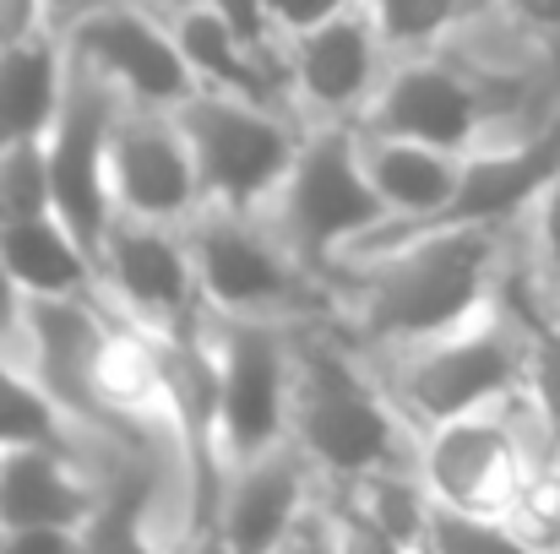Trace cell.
Wrapping results in <instances>:
<instances>
[{
  "label": "cell",
  "instance_id": "8",
  "mask_svg": "<svg viewBox=\"0 0 560 554\" xmlns=\"http://www.w3.org/2000/svg\"><path fill=\"white\" fill-rule=\"evenodd\" d=\"M159 359H164V391H170V424H175L180 462H186V539L190 544H212L223 490H229L212 310L190 316L175 332H159Z\"/></svg>",
  "mask_w": 560,
  "mask_h": 554
},
{
  "label": "cell",
  "instance_id": "12",
  "mask_svg": "<svg viewBox=\"0 0 560 554\" xmlns=\"http://www.w3.org/2000/svg\"><path fill=\"white\" fill-rule=\"evenodd\" d=\"M218 397H223V457L229 473L289 440L294 349L261 316H212Z\"/></svg>",
  "mask_w": 560,
  "mask_h": 554
},
{
  "label": "cell",
  "instance_id": "33",
  "mask_svg": "<svg viewBox=\"0 0 560 554\" xmlns=\"http://www.w3.org/2000/svg\"><path fill=\"white\" fill-rule=\"evenodd\" d=\"M539 245H545V261L560 278V180L539 196Z\"/></svg>",
  "mask_w": 560,
  "mask_h": 554
},
{
  "label": "cell",
  "instance_id": "1",
  "mask_svg": "<svg viewBox=\"0 0 560 554\" xmlns=\"http://www.w3.org/2000/svg\"><path fill=\"white\" fill-rule=\"evenodd\" d=\"M354 332L365 343H435L474 327L506 278V228H435L360 261Z\"/></svg>",
  "mask_w": 560,
  "mask_h": 554
},
{
  "label": "cell",
  "instance_id": "36",
  "mask_svg": "<svg viewBox=\"0 0 560 554\" xmlns=\"http://www.w3.org/2000/svg\"><path fill=\"white\" fill-rule=\"evenodd\" d=\"M82 5H88V0H49L55 16H71V11H82Z\"/></svg>",
  "mask_w": 560,
  "mask_h": 554
},
{
  "label": "cell",
  "instance_id": "35",
  "mask_svg": "<svg viewBox=\"0 0 560 554\" xmlns=\"http://www.w3.org/2000/svg\"><path fill=\"white\" fill-rule=\"evenodd\" d=\"M137 5H148L153 16H175V11H186V5H196V0H137Z\"/></svg>",
  "mask_w": 560,
  "mask_h": 554
},
{
  "label": "cell",
  "instance_id": "7",
  "mask_svg": "<svg viewBox=\"0 0 560 554\" xmlns=\"http://www.w3.org/2000/svg\"><path fill=\"white\" fill-rule=\"evenodd\" d=\"M506 408L452 419V424L419 435V479L430 484L441 511L517 522V506L528 495L534 457H539V429L523 435V424H512Z\"/></svg>",
  "mask_w": 560,
  "mask_h": 554
},
{
  "label": "cell",
  "instance_id": "16",
  "mask_svg": "<svg viewBox=\"0 0 560 554\" xmlns=\"http://www.w3.org/2000/svg\"><path fill=\"white\" fill-rule=\"evenodd\" d=\"M109 180H115L120 212L148 217V223L186 228L207 207L196 153H190V137L175 120V109L120 104L115 131H109Z\"/></svg>",
  "mask_w": 560,
  "mask_h": 554
},
{
  "label": "cell",
  "instance_id": "20",
  "mask_svg": "<svg viewBox=\"0 0 560 554\" xmlns=\"http://www.w3.org/2000/svg\"><path fill=\"white\" fill-rule=\"evenodd\" d=\"M0 261L27 299L38 294H104L98 256L66 228L60 212H27L0 223Z\"/></svg>",
  "mask_w": 560,
  "mask_h": 554
},
{
  "label": "cell",
  "instance_id": "6",
  "mask_svg": "<svg viewBox=\"0 0 560 554\" xmlns=\"http://www.w3.org/2000/svg\"><path fill=\"white\" fill-rule=\"evenodd\" d=\"M175 120L190 137L207 207H223V212L256 217V207L283 190L300 158V137L283 126L278 109L218 93V87H196L175 109Z\"/></svg>",
  "mask_w": 560,
  "mask_h": 554
},
{
  "label": "cell",
  "instance_id": "21",
  "mask_svg": "<svg viewBox=\"0 0 560 554\" xmlns=\"http://www.w3.org/2000/svg\"><path fill=\"white\" fill-rule=\"evenodd\" d=\"M71 82V49L55 33H38L27 44L0 49V148L49 137L66 109Z\"/></svg>",
  "mask_w": 560,
  "mask_h": 554
},
{
  "label": "cell",
  "instance_id": "29",
  "mask_svg": "<svg viewBox=\"0 0 560 554\" xmlns=\"http://www.w3.org/2000/svg\"><path fill=\"white\" fill-rule=\"evenodd\" d=\"M207 5L229 22V33H234L250 55H261L267 66H278V71L289 76V60H278L283 27H278V16H272V5H267V0H207Z\"/></svg>",
  "mask_w": 560,
  "mask_h": 554
},
{
  "label": "cell",
  "instance_id": "23",
  "mask_svg": "<svg viewBox=\"0 0 560 554\" xmlns=\"http://www.w3.org/2000/svg\"><path fill=\"white\" fill-rule=\"evenodd\" d=\"M365 169H371L381 201L392 207V217L413 223L446 207V196L457 190V175H463V153H441L408 137H365Z\"/></svg>",
  "mask_w": 560,
  "mask_h": 554
},
{
  "label": "cell",
  "instance_id": "19",
  "mask_svg": "<svg viewBox=\"0 0 560 554\" xmlns=\"http://www.w3.org/2000/svg\"><path fill=\"white\" fill-rule=\"evenodd\" d=\"M104 316H109V305L98 294H38V299H27L22 332L33 338V375L71 413V424L98 429L104 440H115L109 419L98 413L93 386H88V359H93Z\"/></svg>",
  "mask_w": 560,
  "mask_h": 554
},
{
  "label": "cell",
  "instance_id": "14",
  "mask_svg": "<svg viewBox=\"0 0 560 554\" xmlns=\"http://www.w3.org/2000/svg\"><path fill=\"white\" fill-rule=\"evenodd\" d=\"M98 267H104L109 305L126 310L131 321H142L148 332H175L190 316L207 310L190 239L175 223H148V217L120 212L104 234Z\"/></svg>",
  "mask_w": 560,
  "mask_h": 554
},
{
  "label": "cell",
  "instance_id": "15",
  "mask_svg": "<svg viewBox=\"0 0 560 554\" xmlns=\"http://www.w3.org/2000/svg\"><path fill=\"white\" fill-rule=\"evenodd\" d=\"M66 49L77 60H88L98 76H109L126 104H148V109H180L190 93L201 87L190 71L186 49L175 38V27L153 22L148 5H93L71 22Z\"/></svg>",
  "mask_w": 560,
  "mask_h": 554
},
{
  "label": "cell",
  "instance_id": "26",
  "mask_svg": "<svg viewBox=\"0 0 560 554\" xmlns=\"http://www.w3.org/2000/svg\"><path fill=\"white\" fill-rule=\"evenodd\" d=\"M495 305L528 332V402H534V419L545 429H556L560 424V316L528 310L506 283L495 288Z\"/></svg>",
  "mask_w": 560,
  "mask_h": 554
},
{
  "label": "cell",
  "instance_id": "25",
  "mask_svg": "<svg viewBox=\"0 0 560 554\" xmlns=\"http://www.w3.org/2000/svg\"><path fill=\"white\" fill-rule=\"evenodd\" d=\"M11 446H66L71 451V413L49 397L38 375H22L0 354V451Z\"/></svg>",
  "mask_w": 560,
  "mask_h": 554
},
{
  "label": "cell",
  "instance_id": "4",
  "mask_svg": "<svg viewBox=\"0 0 560 554\" xmlns=\"http://www.w3.org/2000/svg\"><path fill=\"white\" fill-rule=\"evenodd\" d=\"M392 217L381 201L365 148L349 126H322L300 142V158L278 190V239L322 278L338 272L343 250Z\"/></svg>",
  "mask_w": 560,
  "mask_h": 554
},
{
  "label": "cell",
  "instance_id": "13",
  "mask_svg": "<svg viewBox=\"0 0 560 554\" xmlns=\"http://www.w3.org/2000/svg\"><path fill=\"white\" fill-rule=\"evenodd\" d=\"M104 479L66 446L0 451V550H82Z\"/></svg>",
  "mask_w": 560,
  "mask_h": 554
},
{
  "label": "cell",
  "instance_id": "27",
  "mask_svg": "<svg viewBox=\"0 0 560 554\" xmlns=\"http://www.w3.org/2000/svg\"><path fill=\"white\" fill-rule=\"evenodd\" d=\"M365 11L375 16L386 49L413 55L430 49L441 33H452L463 16H474V0H365Z\"/></svg>",
  "mask_w": 560,
  "mask_h": 554
},
{
  "label": "cell",
  "instance_id": "37",
  "mask_svg": "<svg viewBox=\"0 0 560 554\" xmlns=\"http://www.w3.org/2000/svg\"><path fill=\"white\" fill-rule=\"evenodd\" d=\"M0 223H5V201H0Z\"/></svg>",
  "mask_w": 560,
  "mask_h": 554
},
{
  "label": "cell",
  "instance_id": "24",
  "mask_svg": "<svg viewBox=\"0 0 560 554\" xmlns=\"http://www.w3.org/2000/svg\"><path fill=\"white\" fill-rule=\"evenodd\" d=\"M153 495H159V468L148 462V451H126V462L104 473V495H98L82 550H137Z\"/></svg>",
  "mask_w": 560,
  "mask_h": 554
},
{
  "label": "cell",
  "instance_id": "18",
  "mask_svg": "<svg viewBox=\"0 0 560 554\" xmlns=\"http://www.w3.org/2000/svg\"><path fill=\"white\" fill-rule=\"evenodd\" d=\"M381 33L375 16L360 5L338 11L332 22L289 38V87L316 109V115H354L360 104H371L375 76H381Z\"/></svg>",
  "mask_w": 560,
  "mask_h": 554
},
{
  "label": "cell",
  "instance_id": "32",
  "mask_svg": "<svg viewBox=\"0 0 560 554\" xmlns=\"http://www.w3.org/2000/svg\"><path fill=\"white\" fill-rule=\"evenodd\" d=\"M512 11L517 27H528L534 38H560V0H501Z\"/></svg>",
  "mask_w": 560,
  "mask_h": 554
},
{
  "label": "cell",
  "instance_id": "34",
  "mask_svg": "<svg viewBox=\"0 0 560 554\" xmlns=\"http://www.w3.org/2000/svg\"><path fill=\"white\" fill-rule=\"evenodd\" d=\"M22 321H27V294L16 288V278H11L5 261H0V343H5Z\"/></svg>",
  "mask_w": 560,
  "mask_h": 554
},
{
  "label": "cell",
  "instance_id": "9",
  "mask_svg": "<svg viewBox=\"0 0 560 554\" xmlns=\"http://www.w3.org/2000/svg\"><path fill=\"white\" fill-rule=\"evenodd\" d=\"M120 87L98 76L88 60L71 55V82H66V109L55 131L44 137L49 148V207L66 217V228L98 256L109 223L120 217L115 180H109V131L120 115Z\"/></svg>",
  "mask_w": 560,
  "mask_h": 554
},
{
  "label": "cell",
  "instance_id": "22",
  "mask_svg": "<svg viewBox=\"0 0 560 554\" xmlns=\"http://www.w3.org/2000/svg\"><path fill=\"white\" fill-rule=\"evenodd\" d=\"M170 27H175V38H180V49H186V60L201 87H218V93H234V98H250V104H267V109L283 104L289 76L278 66H267L261 55H250L207 0L175 11Z\"/></svg>",
  "mask_w": 560,
  "mask_h": 554
},
{
  "label": "cell",
  "instance_id": "17",
  "mask_svg": "<svg viewBox=\"0 0 560 554\" xmlns=\"http://www.w3.org/2000/svg\"><path fill=\"white\" fill-rule=\"evenodd\" d=\"M311 495H316V462L300 451V440H283L267 457L229 473L212 544L240 554L278 550V544H289V533H294L300 511L311 506Z\"/></svg>",
  "mask_w": 560,
  "mask_h": 554
},
{
  "label": "cell",
  "instance_id": "28",
  "mask_svg": "<svg viewBox=\"0 0 560 554\" xmlns=\"http://www.w3.org/2000/svg\"><path fill=\"white\" fill-rule=\"evenodd\" d=\"M0 201H5V217L55 212L49 207V148H44V137L0 148Z\"/></svg>",
  "mask_w": 560,
  "mask_h": 554
},
{
  "label": "cell",
  "instance_id": "10",
  "mask_svg": "<svg viewBox=\"0 0 560 554\" xmlns=\"http://www.w3.org/2000/svg\"><path fill=\"white\" fill-rule=\"evenodd\" d=\"M560 180V120L545 126L534 142L506 148V153H463V175L457 190L446 196V207H435L430 217H386L365 239H354L343 250V261H375L386 250H397L402 239L435 234V228H506L517 212L539 207V196Z\"/></svg>",
  "mask_w": 560,
  "mask_h": 554
},
{
  "label": "cell",
  "instance_id": "3",
  "mask_svg": "<svg viewBox=\"0 0 560 554\" xmlns=\"http://www.w3.org/2000/svg\"><path fill=\"white\" fill-rule=\"evenodd\" d=\"M392 402L413 435H430L452 419H474L528 397V332L490 305L474 327L419 343V354L392 375Z\"/></svg>",
  "mask_w": 560,
  "mask_h": 554
},
{
  "label": "cell",
  "instance_id": "30",
  "mask_svg": "<svg viewBox=\"0 0 560 554\" xmlns=\"http://www.w3.org/2000/svg\"><path fill=\"white\" fill-rule=\"evenodd\" d=\"M267 5H272V16H278L283 38H300V33H311V27L332 22L338 11H349V5H360V0H267Z\"/></svg>",
  "mask_w": 560,
  "mask_h": 554
},
{
  "label": "cell",
  "instance_id": "2",
  "mask_svg": "<svg viewBox=\"0 0 560 554\" xmlns=\"http://www.w3.org/2000/svg\"><path fill=\"white\" fill-rule=\"evenodd\" d=\"M289 440H300L327 484L365 479L375 468H408V451L419 446L392 391L375 386L343 343L316 332L294 343Z\"/></svg>",
  "mask_w": 560,
  "mask_h": 554
},
{
  "label": "cell",
  "instance_id": "11",
  "mask_svg": "<svg viewBox=\"0 0 560 554\" xmlns=\"http://www.w3.org/2000/svg\"><path fill=\"white\" fill-rule=\"evenodd\" d=\"M523 104V87L506 76H474L446 60H408L371 98L360 131L365 137H408L441 153H468L474 137Z\"/></svg>",
  "mask_w": 560,
  "mask_h": 554
},
{
  "label": "cell",
  "instance_id": "5",
  "mask_svg": "<svg viewBox=\"0 0 560 554\" xmlns=\"http://www.w3.org/2000/svg\"><path fill=\"white\" fill-rule=\"evenodd\" d=\"M196 283L212 316H316L327 310L322 272H311L283 239H267L245 212L201 207L186 223Z\"/></svg>",
  "mask_w": 560,
  "mask_h": 554
},
{
  "label": "cell",
  "instance_id": "31",
  "mask_svg": "<svg viewBox=\"0 0 560 554\" xmlns=\"http://www.w3.org/2000/svg\"><path fill=\"white\" fill-rule=\"evenodd\" d=\"M49 0H0V49L49 33Z\"/></svg>",
  "mask_w": 560,
  "mask_h": 554
}]
</instances>
